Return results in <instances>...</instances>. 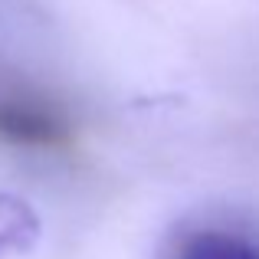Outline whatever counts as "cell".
I'll use <instances>...</instances> for the list:
<instances>
[{"label":"cell","instance_id":"cell-1","mask_svg":"<svg viewBox=\"0 0 259 259\" xmlns=\"http://www.w3.org/2000/svg\"><path fill=\"white\" fill-rule=\"evenodd\" d=\"M76 121L46 89L17 76H0V145L20 151H66Z\"/></svg>","mask_w":259,"mask_h":259},{"label":"cell","instance_id":"cell-3","mask_svg":"<svg viewBox=\"0 0 259 259\" xmlns=\"http://www.w3.org/2000/svg\"><path fill=\"white\" fill-rule=\"evenodd\" d=\"M174 259H259V246L236 233L223 230H200L181 240Z\"/></svg>","mask_w":259,"mask_h":259},{"label":"cell","instance_id":"cell-2","mask_svg":"<svg viewBox=\"0 0 259 259\" xmlns=\"http://www.w3.org/2000/svg\"><path fill=\"white\" fill-rule=\"evenodd\" d=\"M39 240V217L23 197L0 194V259L23 256Z\"/></svg>","mask_w":259,"mask_h":259}]
</instances>
